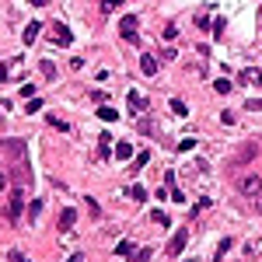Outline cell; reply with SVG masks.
I'll return each instance as SVG.
<instances>
[{
    "label": "cell",
    "mask_w": 262,
    "mask_h": 262,
    "mask_svg": "<svg viewBox=\"0 0 262 262\" xmlns=\"http://www.w3.org/2000/svg\"><path fill=\"white\" fill-rule=\"evenodd\" d=\"M255 158H259V143H255V140H245V143L238 147V151H234L231 164H234V168H245V164H252Z\"/></svg>",
    "instance_id": "6da1fadb"
},
{
    "label": "cell",
    "mask_w": 262,
    "mask_h": 262,
    "mask_svg": "<svg viewBox=\"0 0 262 262\" xmlns=\"http://www.w3.org/2000/svg\"><path fill=\"white\" fill-rule=\"evenodd\" d=\"M238 193H241V196H259V193H262V175H255V171L241 175V178H238Z\"/></svg>",
    "instance_id": "7a4b0ae2"
},
{
    "label": "cell",
    "mask_w": 262,
    "mask_h": 262,
    "mask_svg": "<svg viewBox=\"0 0 262 262\" xmlns=\"http://www.w3.org/2000/svg\"><path fill=\"white\" fill-rule=\"evenodd\" d=\"M21 206H25V193H21V189H11V199H7V210H4V217L14 224V220L21 217Z\"/></svg>",
    "instance_id": "3957f363"
},
{
    "label": "cell",
    "mask_w": 262,
    "mask_h": 262,
    "mask_svg": "<svg viewBox=\"0 0 262 262\" xmlns=\"http://www.w3.org/2000/svg\"><path fill=\"white\" fill-rule=\"evenodd\" d=\"M119 35H123L130 46H136V42H140V32H136V18H133V14H126V18L119 21Z\"/></svg>",
    "instance_id": "277c9868"
},
{
    "label": "cell",
    "mask_w": 262,
    "mask_h": 262,
    "mask_svg": "<svg viewBox=\"0 0 262 262\" xmlns=\"http://www.w3.org/2000/svg\"><path fill=\"white\" fill-rule=\"evenodd\" d=\"M49 39H53L56 46H70L73 35H70V28H66L63 21H56V25H49Z\"/></svg>",
    "instance_id": "5b68a950"
},
{
    "label": "cell",
    "mask_w": 262,
    "mask_h": 262,
    "mask_svg": "<svg viewBox=\"0 0 262 262\" xmlns=\"http://www.w3.org/2000/svg\"><path fill=\"white\" fill-rule=\"evenodd\" d=\"M42 28H46V25H39V21H28V25H25V32H21V42H25V46H35V39L42 35Z\"/></svg>",
    "instance_id": "8992f818"
},
{
    "label": "cell",
    "mask_w": 262,
    "mask_h": 262,
    "mask_svg": "<svg viewBox=\"0 0 262 262\" xmlns=\"http://www.w3.org/2000/svg\"><path fill=\"white\" fill-rule=\"evenodd\" d=\"M185 241H189V231H185V228H178V231L171 234V241H168V252H171V255H178V252L185 248Z\"/></svg>",
    "instance_id": "52a82bcc"
},
{
    "label": "cell",
    "mask_w": 262,
    "mask_h": 262,
    "mask_svg": "<svg viewBox=\"0 0 262 262\" xmlns=\"http://www.w3.org/2000/svg\"><path fill=\"white\" fill-rule=\"evenodd\" d=\"M238 81H245V84H262V66H245V70L238 73Z\"/></svg>",
    "instance_id": "ba28073f"
},
{
    "label": "cell",
    "mask_w": 262,
    "mask_h": 262,
    "mask_svg": "<svg viewBox=\"0 0 262 262\" xmlns=\"http://www.w3.org/2000/svg\"><path fill=\"white\" fill-rule=\"evenodd\" d=\"M73 224H77V210H73V206H63V213H60V231H70Z\"/></svg>",
    "instance_id": "9c48e42d"
},
{
    "label": "cell",
    "mask_w": 262,
    "mask_h": 262,
    "mask_svg": "<svg viewBox=\"0 0 262 262\" xmlns=\"http://www.w3.org/2000/svg\"><path fill=\"white\" fill-rule=\"evenodd\" d=\"M98 158H112V133H98Z\"/></svg>",
    "instance_id": "30bf717a"
},
{
    "label": "cell",
    "mask_w": 262,
    "mask_h": 262,
    "mask_svg": "<svg viewBox=\"0 0 262 262\" xmlns=\"http://www.w3.org/2000/svg\"><path fill=\"white\" fill-rule=\"evenodd\" d=\"M140 70L147 73V77H154V73H158V60H154L151 53H147V56H140Z\"/></svg>",
    "instance_id": "8fae6325"
},
{
    "label": "cell",
    "mask_w": 262,
    "mask_h": 262,
    "mask_svg": "<svg viewBox=\"0 0 262 262\" xmlns=\"http://www.w3.org/2000/svg\"><path fill=\"white\" fill-rule=\"evenodd\" d=\"M112 154H116L119 161H130V158H133V147H130L126 140H119V143H116V151H112Z\"/></svg>",
    "instance_id": "7c38bea8"
},
{
    "label": "cell",
    "mask_w": 262,
    "mask_h": 262,
    "mask_svg": "<svg viewBox=\"0 0 262 262\" xmlns=\"http://www.w3.org/2000/svg\"><path fill=\"white\" fill-rule=\"evenodd\" d=\"M98 119H101V123H116V119H119V112L112 108V105H101V108H98Z\"/></svg>",
    "instance_id": "4fadbf2b"
},
{
    "label": "cell",
    "mask_w": 262,
    "mask_h": 262,
    "mask_svg": "<svg viewBox=\"0 0 262 262\" xmlns=\"http://www.w3.org/2000/svg\"><path fill=\"white\" fill-rule=\"evenodd\" d=\"M126 196H130L133 203H143V199H147V189H143V185H130V189H126Z\"/></svg>",
    "instance_id": "5bb4252c"
},
{
    "label": "cell",
    "mask_w": 262,
    "mask_h": 262,
    "mask_svg": "<svg viewBox=\"0 0 262 262\" xmlns=\"http://www.w3.org/2000/svg\"><path fill=\"white\" fill-rule=\"evenodd\" d=\"M126 262H151V248H133Z\"/></svg>",
    "instance_id": "9a60e30c"
},
{
    "label": "cell",
    "mask_w": 262,
    "mask_h": 262,
    "mask_svg": "<svg viewBox=\"0 0 262 262\" xmlns=\"http://www.w3.org/2000/svg\"><path fill=\"white\" fill-rule=\"evenodd\" d=\"M231 88H234V84H231L228 77H217V81H213V91H217V95H231Z\"/></svg>",
    "instance_id": "2e32d148"
},
{
    "label": "cell",
    "mask_w": 262,
    "mask_h": 262,
    "mask_svg": "<svg viewBox=\"0 0 262 262\" xmlns=\"http://www.w3.org/2000/svg\"><path fill=\"white\" fill-rule=\"evenodd\" d=\"M147 161H151V154H147V151H143V154H136V158H133V164H130V175H136Z\"/></svg>",
    "instance_id": "e0dca14e"
},
{
    "label": "cell",
    "mask_w": 262,
    "mask_h": 262,
    "mask_svg": "<svg viewBox=\"0 0 262 262\" xmlns=\"http://www.w3.org/2000/svg\"><path fill=\"white\" fill-rule=\"evenodd\" d=\"M133 248H136V245H133V241H126V238H123V241H119V245H116V255H119V259H130V252H133Z\"/></svg>",
    "instance_id": "ac0fdd59"
},
{
    "label": "cell",
    "mask_w": 262,
    "mask_h": 262,
    "mask_svg": "<svg viewBox=\"0 0 262 262\" xmlns=\"http://www.w3.org/2000/svg\"><path fill=\"white\" fill-rule=\"evenodd\" d=\"M39 213H42V199H32V203H28V213H25V217H28V220H39Z\"/></svg>",
    "instance_id": "d6986e66"
},
{
    "label": "cell",
    "mask_w": 262,
    "mask_h": 262,
    "mask_svg": "<svg viewBox=\"0 0 262 262\" xmlns=\"http://www.w3.org/2000/svg\"><path fill=\"white\" fill-rule=\"evenodd\" d=\"M171 112H175L178 119H182V116H189V108H185V101H182V98H171Z\"/></svg>",
    "instance_id": "ffe728a7"
},
{
    "label": "cell",
    "mask_w": 262,
    "mask_h": 262,
    "mask_svg": "<svg viewBox=\"0 0 262 262\" xmlns=\"http://www.w3.org/2000/svg\"><path fill=\"white\" fill-rule=\"evenodd\" d=\"M39 70H42V77H46V81H53V77H56V66H53L49 60H42V63H39Z\"/></svg>",
    "instance_id": "44dd1931"
},
{
    "label": "cell",
    "mask_w": 262,
    "mask_h": 262,
    "mask_svg": "<svg viewBox=\"0 0 262 262\" xmlns=\"http://www.w3.org/2000/svg\"><path fill=\"white\" fill-rule=\"evenodd\" d=\"M228 252H231V238H224V241H220V248L213 252V259L220 262V259H224V255H228Z\"/></svg>",
    "instance_id": "7402d4cb"
},
{
    "label": "cell",
    "mask_w": 262,
    "mask_h": 262,
    "mask_svg": "<svg viewBox=\"0 0 262 262\" xmlns=\"http://www.w3.org/2000/svg\"><path fill=\"white\" fill-rule=\"evenodd\" d=\"M126 101H130V108H133V112H140V108H143V98H140L136 91H130V98H126Z\"/></svg>",
    "instance_id": "603a6c76"
},
{
    "label": "cell",
    "mask_w": 262,
    "mask_h": 262,
    "mask_svg": "<svg viewBox=\"0 0 262 262\" xmlns=\"http://www.w3.org/2000/svg\"><path fill=\"white\" fill-rule=\"evenodd\" d=\"M25 112H32V116H35V112H42V98H28Z\"/></svg>",
    "instance_id": "cb8c5ba5"
},
{
    "label": "cell",
    "mask_w": 262,
    "mask_h": 262,
    "mask_svg": "<svg viewBox=\"0 0 262 262\" xmlns=\"http://www.w3.org/2000/svg\"><path fill=\"white\" fill-rule=\"evenodd\" d=\"M151 217H154V224H161V228H168V213H164V210H154Z\"/></svg>",
    "instance_id": "d4e9b609"
},
{
    "label": "cell",
    "mask_w": 262,
    "mask_h": 262,
    "mask_svg": "<svg viewBox=\"0 0 262 262\" xmlns=\"http://www.w3.org/2000/svg\"><path fill=\"white\" fill-rule=\"evenodd\" d=\"M49 126H53V130H60V133H66V123H63V119H56V116H49Z\"/></svg>",
    "instance_id": "484cf974"
},
{
    "label": "cell",
    "mask_w": 262,
    "mask_h": 262,
    "mask_svg": "<svg viewBox=\"0 0 262 262\" xmlns=\"http://www.w3.org/2000/svg\"><path fill=\"white\" fill-rule=\"evenodd\" d=\"M193 147H196V140H193V136H185V140L178 143V151H193Z\"/></svg>",
    "instance_id": "4316f807"
},
{
    "label": "cell",
    "mask_w": 262,
    "mask_h": 262,
    "mask_svg": "<svg viewBox=\"0 0 262 262\" xmlns=\"http://www.w3.org/2000/svg\"><path fill=\"white\" fill-rule=\"evenodd\" d=\"M21 98H35V84H21Z\"/></svg>",
    "instance_id": "83f0119b"
},
{
    "label": "cell",
    "mask_w": 262,
    "mask_h": 262,
    "mask_svg": "<svg viewBox=\"0 0 262 262\" xmlns=\"http://www.w3.org/2000/svg\"><path fill=\"white\" fill-rule=\"evenodd\" d=\"M175 35H178V28H175V25H164V39H168V42L175 39Z\"/></svg>",
    "instance_id": "f1b7e54d"
},
{
    "label": "cell",
    "mask_w": 262,
    "mask_h": 262,
    "mask_svg": "<svg viewBox=\"0 0 262 262\" xmlns=\"http://www.w3.org/2000/svg\"><path fill=\"white\" fill-rule=\"evenodd\" d=\"M164 189H175V171H164Z\"/></svg>",
    "instance_id": "f546056e"
},
{
    "label": "cell",
    "mask_w": 262,
    "mask_h": 262,
    "mask_svg": "<svg viewBox=\"0 0 262 262\" xmlns=\"http://www.w3.org/2000/svg\"><path fill=\"white\" fill-rule=\"evenodd\" d=\"M101 11L108 14V11H116V0H101Z\"/></svg>",
    "instance_id": "4dcf8cb0"
},
{
    "label": "cell",
    "mask_w": 262,
    "mask_h": 262,
    "mask_svg": "<svg viewBox=\"0 0 262 262\" xmlns=\"http://www.w3.org/2000/svg\"><path fill=\"white\" fill-rule=\"evenodd\" d=\"M245 108H248V112H262V101H248Z\"/></svg>",
    "instance_id": "1f68e13d"
},
{
    "label": "cell",
    "mask_w": 262,
    "mask_h": 262,
    "mask_svg": "<svg viewBox=\"0 0 262 262\" xmlns=\"http://www.w3.org/2000/svg\"><path fill=\"white\" fill-rule=\"evenodd\" d=\"M11 259H14V262H28V255H21V252H18V248H14V252H11Z\"/></svg>",
    "instance_id": "d6a6232c"
},
{
    "label": "cell",
    "mask_w": 262,
    "mask_h": 262,
    "mask_svg": "<svg viewBox=\"0 0 262 262\" xmlns=\"http://www.w3.org/2000/svg\"><path fill=\"white\" fill-rule=\"evenodd\" d=\"M7 81V63H0V84Z\"/></svg>",
    "instance_id": "836d02e7"
},
{
    "label": "cell",
    "mask_w": 262,
    "mask_h": 262,
    "mask_svg": "<svg viewBox=\"0 0 262 262\" xmlns=\"http://www.w3.org/2000/svg\"><path fill=\"white\" fill-rule=\"evenodd\" d=\"M66 262H84V255H81V252H73V255H70Z\"/></svg>",
    "instance_id": "e575fe53"
},
{
    "label": "cell",
    "mask_w": 262,
    "mask_h": 262,
    "mask_svg": "<svg viewBox=\"0 0 262 262\" xmlns=\"http://www.w3.org/2000/svg\"><path fill=\"white\" fill-rule=\"evenodd\" d=\"M28 4H32V7H46V4H49V0H28Z\"/></svg>",
    "instance_id": "d590c367"
},
{
    "label": "cell",
    "mask_w": 262,
    "mask_h": 262,
    "mask_svg": "<svg viewBox=\"0 0 262 262\" xmlns=\"http://www.w3.org/2000/svg\"><path fill=\"white\" fill-rule=\"evenodd\" d=\"M4 189H7V175H4V171H0V193H4Z\"/></svg>",
    "instance_id": "8d00e7d4"
},
{
    "label": "cell",
    "mask_w": 262,
    "mask_h": 262,
    "mask_svg": "<svg viewBox=\"0 0 262 262\" xmlns=\"http://www.w3.org/2000/svg\"><path fill=\"white\" fill-rule=\"evenodd\" d=\"M255 206H259V213H262V193H259V199H255Z\"/></svg>",
    "instance_id": "74e56055"
}]
</instances>
